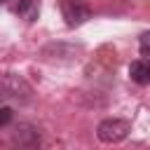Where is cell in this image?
Segmentation results:
<instances>
[{
	"label": "cell",
	"instance_id": "6",
	"mask_svg": "<svg viewBox=\"0 0 150 150\" xmlns=\"http://www.w3.org/2000/svg\"><path fill=\"white\" fill-rule=\"evenodd\" d=\"M129 77H131L136 84H141V87L150 84V61L136 59V61L129 66Z\"/></svg>",
	"mask_w": 150,
	"mask_h": 150
},
{
	"label": "cell",
	"instance_id": "5",
	"mask_svg": "<svg viewBox=\"0 0 150 150\" xmlns=\"http://www.w3.org/2000/svg\"><path fill=\"white\" fill-rule=\"evenodd\" d=\"M12 9L23 21H35L38 14H40V0H14L12 2Z\"/></svg>",
	"mask_w": 150,
	"mask_h": 150
},
{
	"label": "cell",
	"instance_id": "9",
	"mask_svg": "<svg viewBox=\"0 0 150 150\" xmlns=\"http://www.w3.org/2000/svg\"><path fill=\"white\" fill-rule=\"evenodd\" d=\"M2 2H5V5H12V2H14V0H2Z\"/></svg>",
	"mask_w": 150,
	"mask_h": 150
},
{
	"label": "cell",
	"instance_id": "3",
	"mask_svg": "<svg viewBox=\"0 0 150 150\" xmlns=\"http://www.w3.org/2000/svg\"><path fill=\"white\" fill-rule=\"evenodd\" d=\"M61 12H63V19L70 28L84 23L89 16H91V9L84 0H63L61 2Z\"/></svg>",
	"mask_w": 150,
	"mask_h": 150
},
{
	"label": "cell",
	"instance_id": "8",
	"mask_svg": "<svg viewBox=\"0 0 150 150\" xmlns=\"http://www.w3.org/2000/svg\"><path fill=\"white\" fill-rule=\"evenodd\" d=\"M9 120H12V110H9V105H2V110H0V127H7Z\"/></svg>",
	"mask_w": 150,
	"mask_h": 150
},
{
	"label": "cell",
	"instance_id": "4",
	"mask_svg": "<svg viewBox=\"0 0 150 150\" xmlns=\"http://www.w3.org/2000/svg\"><path fill=\"white\" fill-rule=\"evenodd\" d=\"M14 141L23 148H38L40 145V131L33 127V124H26V122H19L16 131H14Z\"/></svg>",
	"mask_w": 150,
	"mask_h": 150
},
{
	"label": "cell",
	"instance_id": "2",
	"mask_svg": "<svg viewBox=\"0 0 150 150\" xmlns=\"http://www.w3.org/2000/svg\"><path fill=\"white\" fill-rule=\"evenodd\" d=\"M2 91H5V98L16 101V103H28L30 101V94H33V89L28 87V82L23 77H19V75H12V73L5 75Z\"/></svg>",
	"mask_w": 150,
	"mask_h": 150
},
{
	"label": "cell",
	"instance_id": "7",
	"mask_svg": "<svg viewBox=\"0 0 150 150\" xmlns=\"http://www.w3.org/2000/svg\"><path fill=\"white\" fill-rule=\"evenodd\" d=\"M138 49H141L143 56H150V30L141 33V38H138Z\"/></svg>",
	"mask_w": 150,
	"mask_h": 150
},
{
	"label": "cell",
	"instance_id": "1",
	"mask_svg": "<svg viewBox=\"0 0 150 150\" xmlns=\"http://www.w3.org/2000/svg\"><path fill=\"white\" fill-rule=\"evenodd\" d=\"M131 131V124L127 120H117V117H110V120H103L96 129V136L103 141V143H120L129 136Z\"/></svg>",
	"mask_w": 150,
	"mask_h": 150
}]
</instances>
